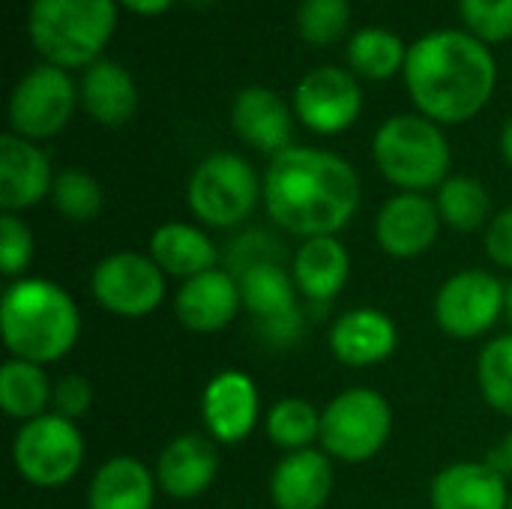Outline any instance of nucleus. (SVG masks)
Instances as JSON below:
<instances>
[{
	"label": "nucleus",
	"mask_w": 512,
	"mask_h": 509,
	"mask_svg": "<svg viewBox=\"0 0 512 509\" xmlns=\"http://www.w3.org/2000/svg\"><path fill=\"white\" fill-rule=\"evenodd\" d=\"M51 204L54 210L75 225H87L102 213L105 195H102V183L84 171V168H63L54 177L51 186Z\"/></svg>",
	"instance_id": "31"
},
{
	"label": "nucleus",
	"mask_w": 512,
	"mask_h": 509,
	"mask_svg": "<svg viewBox=\"0 0 512 509\" xmlns=\"http://www.w3.org/2000/svg\"><path fill=\"white\" fill-rule=\"evenodd\" d=\"M435 324L456 342L486 336L507 315V285L480 267L459 270L435 294Z\"/></svg>",
	"instance_id": "11"
},
{
	"label": "nucleus",
	"mask_w": 512,
	"mask_h": 509,
	"mask_svg": "<svg viewBox=\"0 0 512 509\" xmlns=\"http://www.w3.org/2000/svg\"><path fill=\"white\" fill-rule=\"evenodd\" d=\"M96 402V390L93 381L84 375H63L60 381H54V414L66 417V420H81Z\"/></svg>",
	"instance_id": "37"
},
{
	"label": "nucleus",
	"mask_w": 512,
	"mask_h": 509,
	"mask_svg": "<svg viewBox=\"0 0 512 509\" xmlns=\"http://www.w3.org/2000/svg\"><path fill=\"white\" fill-rule=\"evenodd\" d=\"M504 477H512V432L495 447V453H492V459H489Z\"/></svg>",
	"instance_id": "40"
},
{
	"label": "nucleus",
	"mask_w": 512,
	"mask_h": 509,
	"mask_svg": "<svg viewBox=\"0 0 512 509\" xmlns=\"http://www.w3.org/2000/svg\"><path fill=\"white\" fill-rule=\"evenodd\" d=\"M291 108L309 132L342 135L363 114L360 78L342 66H315L297 81Z\"/></svg>",
	"instance_id": "13"
},
{
	"label": "nucleus",
	"mask_w": 512,
	"mask_h": 509,
	"mask_svg": "<svg viewBox=\"0 0 512 509\" xmlns=\"http://www.w3.org/2000/svg\"><path fill=\"white\" fill-rule=\"evenodd\" d=\"M465 30L486 45L512 39V0H459Z\"/></svg>",
	"instance_id": "34"
},
{
	"label": "nucleus",
	"mask_w": 512,
	"mask_h": 509,
	"mask_svg": "<svg viewBox=\"0 0 512 509\" xmlns=\"http://www.w3.org/2000/svg\"><path fill=\"white\" fill-rule=\"evenodd\" d=\"M441 225L435 198L423 192H396L375 216V243L384 255L411 261L435 246Z\"/></svg>",
	"instance_id": "15"
},
{
	"label": "nucleus",
	"mask_w": 512,
	"mask_h": 509,
	"mask_svg": "<svg viewBox=\"0 0 512 509\" xmlns=\"http://www.w3.org/2000/svg\"><path fill=\"white\" fill-rule=\"evenodd\" d=\"M0 336L15 360L36 366L60 363L81 336L78 303L51 279L21 276L0 297Z\"/></svg>",
	"instance_id": "3"
},
{
	"label": "nucleus",
	"mask_w": 512,
	"mask_h": 509,
	"mask_svg": "<svg viewBox=\"0 0 512 509\" xmlns=\"http://www.w3.org/2000/svg\"><path fill=\"white\" fill-rule=\"evenodd\" d=\"M168 276L144 252H111L105 255L90 276L93 300L117 318L138 321L153 315L165 303Z\"/></svg>",
	"instance_id": "10"
},
{
	"label": "nucleus",
	"mask_w": 512,
	"mask_h": 509,
	"mask_svg": "<svg viewBox=\"0 0 512 509\" xmlns=\"http://www.w3.org/2000/svg\"><path fill=\"white\" fill-rule=\"evenodd\" d=\"M78 84L51 63L27 69L9 93V132L27 141H48L60 135L78 108Z\"/></svg>",
	"instance_id": "9"
},
{
	"label": "nucleus",
	"mask_w": 512,
	"mask_h": 509,
	"mask_svg": "<svg viewBox=\"0 0 512 509\" xmlns=\"http://www.w3.org/2000/svg\"><path fill=\"white\" fill-rule=\"evenodd\" d=\"M507 477L492 462H453L429 486L432 509H510Z\"/></svg>",
	"instance_id": "22"
},
{
	"label": "nucleus",
	"mask_w": 512,
	"mask_h": 509,
	"mask_svg": "<svg viewBox=\"0 0 512 509\" xmlns=\"http://www.w3.org/2000/svg\"><path fill=\"white\" fill-rule=\"evenodd\" d=\"M498 144H501V156H504V162L512 168V114L507 117V123L501 126V141H498Z\"/></svg>",
	"instance_id": "41"
},
{
	"label": "nucleus",
	"mask_w": 512,
	"mask_h": 509,
	"mask_svg": "<svg viewBox=\"0 0 512 509\" xmlns=\"http://www.w3.org/2000/svg\"><path fill=\"white\" fill-rule=\"evenodd\" d=\"M294 117V108H288L276 90L261 84L243 87L231 102V129L237 138L252 150L267 153L270 159L294 147Z\"/></svg>",
	"instance_id": "18"
},
{
	"label": "nucleus",
	"mask_w": 512,
	"mask_h": 509,
	"mask_svg": "<svg viewBox=\"0 0 512 509\" xmlns=\"http://www.w3.org/2000/svg\"><path fill=\"white\" fill-rule=\"evenodd\" d=\"M399 327L375 306L342 312L330 327V351L348 369H372L396 354Z\"/></svg>",
	"instance_id": "20"
},
{
	"label": "nucleus",
	"mask_w": 512,
	"mask_h": 509,
	"mask_svg": "<svg viewBox=\"0 0 512 509\" xmlns=\"http://www.w3.org/2000/svg\"><path fill=\"white\" fill-rule=\"evenodd\" d=\"M507 321L512 324V282L507 285Z\"/></svg>",
	"instance_id": "42"
},
{
	"label": "nucleus",
	"mask_w": 512,
	"mask_h": 509,
	"mask_svg": "<svg viewBox=\"0 0 512 509\" xmlns=\"http://www.w3.org/2000/svg\"><path fill=\"white\" fill-rule=\"evenodd\" d=\"M117 0H30L27 36L42 63L87 69L117 30Z\"/></svg>",
	"instance_id": "4"
},
{
	"label": "nucleus",
	"mask_w": 512,
	"mask_h": 509,
	"mask_svg": "<svg viewBox=\"0 0 512 509\" xmlns=\"http://www.w3.org/2000/svg\"><path fill=\"white\" fill-rule=\"evenodd\" d=\"M243 309L240 282L231 270L213 267L201 276H192L180 282L174 294V315L177 321L198 336L222 333L237 321Z\"/></svg>",
	"instance_id": "16"
},
{
	"label": "nucleus",
	"mask_w": 512,
	"mask_h": 509,
	"mask_svg": "<svg viewBox=\"0 0 512 509\" xmlns=\"http://www.w3.org/2000/svg\"><path fill=\"white\" fill-rule=\"evenodd\" d=\"M78 102L90 120L117 129L129 123L138 111V84L126 66L102 57L84 69L78 81Z\"/></svg>",
	"instance_id": "24"
},
{
	"label": "nucleus",
	"mask_w": 512,
	"mask_h": 509,
	"mask_svg": "<svg viewBox=\"0 0 512 509\" xmlns=\"http://www.w3.org/2000/svg\"><path fill=\"white\" fill-rule=\"evenodd\" d=\"M264 432L282 453L312 450L321 441V411L300 396L279 399L264 414Z\"/></svg>",
	"instance_id": "30"
},
{
	"label": "nucleus",
	"mask_w": 512,
	"mask_h": 509,
	"mask_svg": "<svg viewBox=\"0 0 512 509\" xmlns=\"http://www.w3.org/2000/svg\"><path fill=\"white\" fill-rule=\"evenodd\" d=\"M288 270L303 300L327 306L345 291L351 279V255L339 237H312L297 246Z\"/></svg>",
	"instance_id": "23"
},
{
	"label": "nucleus",
	"mask_w": 512,
	"mask_h": 509,
	"mask_svg": "<svg viewBox=\"0 0 512 509\" xmlns=\"http://www.w3.org/2000/svg\"><path fill=\"white\" fill-rule=\"evenodd\" d=\"M348 69L366 81H387L405 69L408 45L396 30L387 27H360L348 36L345 45Z\"/></svg>",
	"instance_id": "28"
},
{
	"label": "nucleus",
	"mask_w": 512,
	"mask_h": 509,
	"mask_svg": "<svg viewBox=\"0 0 512 509\" xmlns=\"http://www.w3.org/2000/svg\"><path fill=\"white\" fill-rule=\"evenodd\" d=\"M201 420L216 444H243L261 423L258 384L240 369L213 375L201 393Z\"/></svg>",
	"instance_id": "14"
},
{
	"label": "nucleus",
	"mask_w": 512,
	"mask_h": 509,
	"mask_svg": "<svg viewBox=\"0 0 512 509\" xmlns=\"http://www.w3.org/2000/svg\"><path fill=\"white\" fill-rule=\"evenodd\" d=\"M0 408L9 420L30 423L54 408V381L45 366L9 357L0 366Z\"/></svg>",
	"instance_id": "27"
},
{
	"label": "nucleus",
	"mask_w": 512,
	"mask_h": 509,
	"mask_svg": "<svg viewBox=\"0 0 512 509\" xmlns=\"http://www.w3.org/2000/svg\"><path fill=\"white\" fill-rule=\"evenodd\" d=\"M147 255L168 279L180 282L213 270L219 261V249L210 234L192 222H162L150 237Z\"/></svg>",
	"instance_id": "26"
},
{
	"label": "nucleus",
	"mask_w": 512,
	"mask_h": 509,
	"mask_svg": "<svg viewBox=\"0 0 512 509\" xmlns=\"http://www.w3.org/2000/svg\"><path fill=\"white\" fill-rule=\"evenodd\" d=\"M393 435L390 402L369 387H348L321 408V450L342 465L375 459Z\"/></svg>",
	"instance_id": "7"
},
{
	"label": "nucleus",
	"mask_w": 512,
	"mask_h": 509,
	"mask_svg": "<svg viewBox=\"0 0 512 509\" xmlns=\"http://www.w3.org/2000/svg\"><path fill=\"white\" fill-rule=\"evenodd\" d=\"M243 309L252 315L258 336L273 348H288L303 336L300 291L285 264H255L237 276Z\"/></svg>",
	"instance_id": "12"
},
{
	"label": "nucleus",
	"mask_w": 512,
	"mask_h": 509,
	"mask_svg": "<svg viewBox=\"0 0 512 509\" xmlns=\"http://www.w3.org/2000/svg\"><path fill=\"white\" fill-rule=\"evenodd\" d=\"M402 78L417 114L438 126H456L474 120L489 105L498 63L492 48L468 30L441 27L408 45Z\"/></svg>",
	"instance_id": "2"
},
{
	"label": "nucleus",
	"mask_w": 512,
	"mask_h": 509,
	"mask_svg": "<svg viewBox=\"0 0 512 509\" xmlns=\"http://www.w3.org/2000/svg\"><path fill=\"white\" fill-rule=\"evenodd\" d=\"M282 258L285 255H282L279 240L267 231H246L228 246V270L234 276H240L243 270L255 264H282Z\"/></svg>",
	"instance_id": "36"
},
{
	"label": "nucleus",
	"mask_w": 512,
	"mask_h": 509,
	"mask_svg": "<svg viewBox=\"0 0 512 509\" xmlns=\"http://www.w3.org/2000/svg\"><path fill=\"white\" fill-rule=\"evenodd\" d=\"M363 204L357 168L321 147H288L264 171V210L291 237H336Z\"/></svg>",
	"instance_id": "1"
},
{
	"label": "nucleus",
	"mask_w": 512,
	"mask_h": 509,
	"mask_svg": "<svg viewBox=\"0 0 512 509\" xmlns=\"http://www.w3.org/2000/svg\"><path fill=\"white\" fill-rule=\"evenodd\" d=\"M351 0H300L297 33L315 48H327L348 33Z\"/></svg>",
	"instance_id": "33"
},
{
	"label": "nucleus",
	"mask_w": 512,
	"mask_h": 509,
	"mask_svg": "<svg viewBox=\"0 0 512 509\" xmlns=\"http://www.w3.org/2000/svg\"><path fill=\"white\" fill-rule=\"evenodd\" d=\"M333 486V459L324 450L285 453L270 474V501L276 509H324Z\"/></svg>",
	"instance_id": "21"
},
{
	"label": "nucleus",
	"mask_w": 512,
	"mask_h": 509,
	"mask_svg": "<svg viewBox=\"0 0 512 509\" xmlns=\"http://www.w3.org/2000/svg\"><path fill=\"white\" fill-rule=\"evenodd\" d=\"M483 243H486L489 261L512 273V204L492 216V222L483 234Z\"/></svg>",
	"instance_id": "38"
},
{
	"label": "nucleus",
	"mask_w": 512,
	"mask_h": 509,
	"mask_svg": "<svg viewBox=\"0 0 512 509\" xmlns=\"http://www.w3.org/2000/svg\"><path fill=\"white\" fill-rule=\"evenodd\" d=\"M36 243L33 231L18 213H3L0 216V273L6 279H21L33 261Z\"/></svg>",
	"instance_id": "35"
},
{
	"label": "nucleus",
	"mask_w": 512,
	"mask_h": 509,
	"mask_svg": "<svg viewBox=\"0 0 512 509\" xmlns=\"http://www.w3.org/2000/svg\"><path fill=\"white\" fill-rule=\"evenodd\" d=\"M510 509H512V495H510Z\"/></svg>",
	"instance_id": "43"
},
{
	"label": "nucleus",
	"mask_w": 512,
	"mask_h": 509,
	"mask_svg": "<svg viewBox=\"0 0 512 509\" xmlns=\"http://www.w3.org/2000/svg\"><path fill=\"white\" fill-rule=\"evenodd\" d=\"M477 384L492 411L512 417V333L486 342L477 363Z\"/></svg>",
	"instance_id": "32"
},
{
	"label": "nucleus",
	"mask_w": 512,
	"mask_h": 509,
	"mask_svg": "<svg viewBox=\"0 0 512 509\" xmlns=\"http://www.w3.org/2000/svg\"><path fill=\"white\" fill-rule=\"evenodd\" d=\"M381 177L399 192H432L450 177L453 150L441 126L423 114H393L372 138Z\"/></svg>",
	"instance_id": "5"
},
{
	"label": "nucleus",
	"mask_w": 512,
	"mask_h": 509,
	"mask_svg": "<svg viewBox=\"0 0 512 509\" xmlns=\"http://www.w3.org/2000/svg\"><path fill=\"white\" fill-rule=\"evenodd\" d=\"M54 171L48 153L27 138L6 132L0 138V207L3 213H24L51 198Z\"/></svg>",
	"instance_id": "19"
},
{
	"label": "nucleus",
	"mask_w": 512,
	"mask_h": 509,
	"mask_svg": "<svg viewBox=\"0 0 512 509\" xmlns=\"http://www.w3.org/2000/svg\"><path fill=\"white\" fill-rule=\"evenodd\" d=\"M177 0H117L120 9L132 12V15H144V18H156L165 15Z\"/></svg>",
	"instance_id": "39"
},
{
	"label": "nucleus",
	"mask_w": 512,
	"mask_h": 509,
	"mask_svg": "<svg viewBox=\"0 0 512 509\" xmlns=\"http://www.w3.org/2000/svg\"><path fill=\"white\" fill-rule=\"evenodd\" d=\"M219 444L210 435L183 432L171 438L156 459V483L159 492L171 501H195L201 498L219 477Z\"/></svg>",
	"instance_id": "17"
},
{
	"label": "nucleus",
	"mask_w": 512,
	"mask_h": 509,
	"mask_svg": "<svg viewBox=\"0 0 512 509\" xmlns=\"http://www.w3.org/2000/svg\"><path fill=\"white\" fill-rule=\"evenodd\" d=\"M435 207L438 216L447 228L459 234H474L486 231L492 222V195L489 189L468 174H450L438 189H435Z\"/></svg>",
	"instance_id": "29"
},
{
	"label": "nucleus",
	"mask_w": 512,
	"mask_h": 509,
	"mask_svg": "<svg viewBox=\"0 0 512 509\" xmlns=\"http://www.w3.org/2000/svg\"><path fill=\"white\" fill-rule=\"evenodd\" d=\"M156 474L135 456L105 459L87 486V509H153Z\"/></svg>",
	"instance_id": "25"
},
{
	"label": "nucleus",
	"mask_w": 512,
	"mask_h": 509,
	"mask_svg": "<svg viewBox=\"0 0 512 509\" xmlns=\"http://www.w3.org/2000/svg\"><path fill=\"white\" fill-rule=\"evenodd\" d=\"M264 201V177L249 159L231 150L204 156L186 183V204L207 228H237Z\"/></svg>",
	"instance_id": "6"
},
{
	"label": "nucleus",
	"mask_w": 512,
	"mask_h": 509,
	"mask_svg": "<svg viewBox=\"0 0 512 509\" xmlns=\"http://www.w3.org/2000/svg\"><path fill=\"white\" fill-rule=\"evenodd\" d=\"M87 447L75 420L60 414H45L39 420L21 423L12 438V468L33 489H63L69 486L81 465Z\"/></svg>",
	"instance_id": "8"
}]
</instances>
